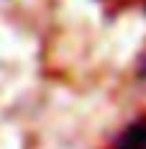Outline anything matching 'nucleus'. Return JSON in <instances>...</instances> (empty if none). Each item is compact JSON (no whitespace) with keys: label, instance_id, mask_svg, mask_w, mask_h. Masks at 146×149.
I'll return each mask as SVG.
<instances>
[{"label":"nucleus","instance_id":"nucleus-1","mask_svg":"<svg viewBox=\"0 0 146 149\" xmlns=\"http://www.w3.org/2000/svg\"><path fill=\"white\" fill-rule=\"evenodd\" d=\"M116 149H146V118L131 123L123 134L118 136Z\"/></svg>","mask_w":146,"mask_h":149}]
</instances>
